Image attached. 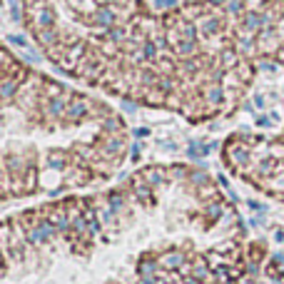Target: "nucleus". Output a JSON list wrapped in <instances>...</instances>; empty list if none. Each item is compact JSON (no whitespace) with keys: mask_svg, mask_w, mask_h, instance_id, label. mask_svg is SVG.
<instances>
[{"mask_svg":"<svg viewBox=\"0 0 284 284\" xmlns=\"http://www.w3.org/2000/svg\"><path fill=\"white\" fill-rule=\"evenodd\" d=\"M254 105H257V107H265V97L257 95V97H254Z\"/></svg>","mask_w":284,"mask_h":284,"instance_id":"obj_25","label":"nucleus"},{"mask_svg":"<svg viewBox=\"0 0 284 284\" xmlns=\"http://www.w3.org/2000/svg\"><path fill=\"white\" fill-rule=\"evenodd\" d=\"M145 135H150V130H147V127H140V130H135V137H145Z\"/></svg>","mask_w":284,"mask_h":284,"instance_id":"obj_24","label":"nucleus"},{"mask_svg":"<svg viewBox=\"0 0 284 284\" xmlns=\"http://www.w3.org/2000/svg\"><path fill=\"white\" fill-rule=\"evenodd\" d=\"M220 212H222L220 205H209V207H207V214L212 217V220H214V217H220Z\"/></svg>","mask_w":284,"mask_h":284,"instance_id":"obj_21","label":"nucleus"},{"mask_svg":"<svg viewBox=\"0 0 284 284\" xmlns=\"http://www.w3.org/2000/svg\"><path fill=\"white\" fill-rule=\"evenodd\" d=\"M140 284H160V282H157L155 277H142V279H140Z\"/></svg>","mask_w":284,"mask_h":284,"instance_id":"obj_23","label":"nucleus"},{"mask_svg":"<svg viewBox=\"0 0 284 284\" xmlns=\"http://www.w3.org/2000/svg\"><path fill=\"white\" fill-rule=\"evenodd\" d=\"M140 145H133V150H130V160H140Z\"/></svg>","mask_w":284,"mask_h":284,"instance_id":"obj_22","label":"nucleus"},{"mask_svg":"<svg viewBox=\"0 0 284 284\" xmlns=\"http://www.w3.org/2000/svg\"><path fill=\"white\" fill-rule=\"evenodd\" d=\"M90 110H93V102L87 100V97H82V95H75L68 102V110H65V122H70V125L82 122V120L90 117Z\"/></svg>","mask_w":284,"mask_h":284,"instance_id":"obj_1","label":"nucleus"},{"mask_svg":"<svg viewBox=\"0 0 284 284\" xmlns=\"http://www.w3.org/2000/svg\"><path fill=\"white\" fill-rule=\"evenodd\" d=\"M227 10H229V13H239V10H242V0H229Z\"/></svg>","mask_w":284,"mask_h":284,"instance_id":"obj_20","label":"nucleus"},{"mask_svg":"<svg viewBox=\"0 0 284 284\" xmlns=\"http://www.w3.org/2000/svg\"><path fill=\"white\" fill-rule=\"evenodd\" d=\"M220 28H222V23H220L217 18H205V20H202V25H200L202 35H207V38H209V35H214Z\"/></svg>","mask_w":284,"mask_h":284,"instance_id":"obj_15","label":"nucleus"},{"mask_svg":"<svg viewBox=\"0 0 284 284\" xmlns=\"http://www.w3.org/2000/svg\"><path fill=\"white\" fill-rule=\"evenodd\" d=\"M172 50H174V55H180V57H194V53H197V42L194 40H180Z\"/></svg>","mask_w":284,"mask_h":284,"instance_id":"obj_12","label":"nucleus"},{"mask_svg":"<svg viewBox=\"0 0 284 284\" xmlns=\"http://www.w3.org/2000/svg\"><path fill=\"white\" fill-rule=\"evenodd\" d=\"M45 167H50L53 172H65L70 167V155L62 150H50L45 157Z\"/></svg>","mask_w":284,"mask_h":284,"instance_id":"obj_6","label":"nucleus"},{"mask_svg":"<svg viewBox=\"0 0 284 284\" xmlns=\"http://www.w3.org/2000/svg\"><path fill=\"white\" fill-rule=\"evenodd\" d=\"M222 97H225V90H222V85H217V82H209V85L205 87V100H207L209 105H220V102H222Z\"/></svg>","mask_w":284,"mask_h":284,"instance_id":"obj_11","label":"nucleus"},{"mask_svg":"<svg viewBox=\"0 0 284 284\" xmlns=\"http://www.w3.org/2000/svg\"><path fill=\"white\" fill-rule=\"evenodd\" d=\"M100 127H102V133L115 135V133H122V130H125V122H122V117H117V115H107V117L100 122Z\"/></svg>","mask_w":284,"mask_h":284,"instance_id":"obj_10","label":"nucleus"},{"mask_svg":"<svg viewBox=\"0 0 284 284\" xmlns=\"http://www.w3.org/2000/svg\"><path fill=\"white\" fill-rule=\"evenodd\" d=\"M282 60H284V50H282Z\"/></svg>","mask_w":284,"mask_h":284,"instance_id":"obj_27","label":"nucleus"},{"mask_svg":"<svg viewBox=\"0 0 284 284\" xmlns=\"http://www.w3.org/2000/svg\"><path fill=\"white\" fill-rule=\"evenodd\" d=\"M229 155H232L234 162H245V160H247V150L239 147V145H232V147H229Z\"/></svg>","mask_w":284,"mask_h":284,"instance_id":"obj_17","label":"nucleus"},{"mask_svg":"<svg viewBox=\"0 0 284 284\" xmlns=\"http://www.w3.org/2000/svg\"><path fill=\"white\" fill-rule=\"evenodd\" d=\"M185 262H187V257H185L182 252L172 249V252H165V254L157 259V265H160V269L174 272V269H182V267H185Z\"/></svg>","mask_w":284,"mask_h":284,"instance_id":"obj_5","label":"nucleus"},{"mask_svg":"<svg viewBox=\"0 0 284 284\" xmlns=\"http://www.w3.org/2000/svg\"><path fill=\"white\" fill-rule=\"evenodd\" d=\"M85 53H87V42L85 40H77L75 45H70L68 50H65V55H62V60L57 65H60L62 70H68V73H75L77 65H80V60L85 57Z\"/></svg>","mask_w":284,"mask_h":284,"instance_id":"obj_4","label":"nucleus"},{"mask_svg":"<svg viewBox=\"0 0 284 284\" xmlns=\"http://www.w3.org/2000/svg\"><path fill=\"white\" fill-rule=\"evenodd\" d=\"M189 180H192L194 185H205V182H207V174H205V172H192Z\"/></svg>","mask_w":284,"mask_h":284,"instance_id":"obj_18","label":"nucleus"},{"mask_svg":"<svg viewBox=\"0 0 284 284\" xmlns=\"http://www.w3.org/2000/svg\"><path fill=\"white\" fill-rule=\"evenodd\" d=\"M209 3H214V5H220V3H222V0H209Z\"/></svg>","mask_w":284,"mask_h":284,"instance_id":"obj_26","label":"nucleus"},{"mask_svg":"<svg viewBox=\"0 0 284 284\" xmlns=\"http://www.w3.org/2000/svg\"><path fill=\"white\" fill-rule=\"evenodd\" d=\"M30 13V28L33 30H42V28H55V10L45 3H38L33 8H28Z\"/></svg>","mask_w":284,"mask_h":284,"instance_id":"obj_2","label":"nucleus"},{"mask_svg":"<svg viewBox=\"0 0 284 284\" xmlns=\"http://www.w3.org/2000/svg\"><path fill=\"white\" fill-rule=\"evenodd\" d=\"M140 174H142V180H145L150 187H160V185L167 180V170H162V167H147V170H142Z\"/></svg>","mask_w":284,"mask_h":284,"instance_id":"obj_8","label":"nucleus"},{"mask_svg":"<svg viewBox=\"0 0 284 284\" xmlns=\"http://www.w3.org/2000/svg\"><path fill=\"white\" fill-rule=\"evenodd\" d=\"M38 187V170L35 165H28V170L23 172V192H33Z\"/></svg>","mask_w":284,"mask_h":284,"instance_id":"obj_13","label":"nucleus"},{"mask_svg":"<svg viewBox=\"0 0 284 284\" xmlns=\"http://www.w3.org/2000/svg\"><path fill=\"white\" fill-rule=\"evenodd\" d=\"M57 38H60L57 28H42V30H35V40H38V45H40L42 50H48L50 45H55Z\"/></svg>","mask_w":284,"mask_h":284,"instance_id":"obj_9","label":"nucleus"},{"mask_svg":"<svg viewBox=\"0 0 284 284\" xmlns=\"http://www.w3.org/2000/svg\"><path fill=\"white\" fill-rule=\"evenodd\" d=\"M157 262L155 259H142L140 265H137V272H140V277H155L157 274Z\"/></svg>","mask_w":284,"mask_h":284,"instance_id":"obj_14","label":"nucleus"},{"mask_svg":"<svg viewBox=\"0 0 284 284\" xmlns=\"http://www.w3.org/2000/svg\"><path fill=\"white\" fill-rule=\"evenodd\" d=\"M18 90H20V82L13 80V77H0V105H8V102H15L18 97Z\"/></svg>","mask_w":284,"mask_h":284,"instance_id":"obj_7","label":"nucleus"},{"mask_svg":"<svg viewBox=\"0 0 284 284\" xmlns=\"http://www.w3.org/2000/svg\"><path fill=\"white\" fill-rule=\"evenodd\" d=\"M55 234H57L55 227L45 220V217H42L38 225H33V227L28 229V242H30L33 247H42V245H48Z\"/></svg>","mask_w":284,"mask_h":284,"instance_id":"obj_3","label":"nucleus"},{"mask_svg":"<svg viewBox=\"0 0 284 284\" xmlns=\"http://www.w3.org/2000/svg\"><path fill=\"white\" fill-rule=\"evenodd\" d=\"M220 65H222V68H234V65H239L237 53H234V50H225V53L220 55Z\"/></svg>","mask_w":284,"mask_h":284,"instance_id":"obj_16","label":"nucleus"},{"mask_svg":"<svg viewBox=\"0 0 284 284\" xmlns=\"http://www.w3.org/2000/svg\"><path fill=\"white\" fill-rule=\"evenodd\" d=\"M122 110H125V113H135V110H137V102H133V100H122Z\"/></svg>","mask_w":284,"mask_h":284,"instance_id":"obj_19","label":"nucleus"}]
</instances>
